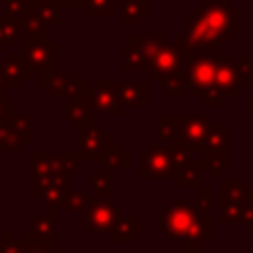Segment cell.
<instances>
[{
    "label": "cell",
    "mask_w": 253,
    "mask_h": 253,
    "mask_svg": "<svg viewBox=\"0 0 253 253\" xmlns=\"http://www.w3.org/2000/svg\"><path fill=\"white\" fill-rule=\"evenodd\" d=\"M170 148V158H172V166H174V184L176 188H186V186H192V188H204V182H202V170L198 166V160L194 158V152L190 148H186L184 144L180 142H172L168 144Z\"/></svg>",
    "instance_id": "cell-8"
},
{
    "label": "cell",
    "mask_w": 253,
    "mask_h": 253,
    "mask_svg": "<svg viewBox=\"0 0 253 253\" xmlns=\"http://www.w3.org/2000/svg\"><path fill=\"white\" fill-rule=\"evenodd\" d=\"M184 253H204V249H202V245H200V243L184 241Z\"/></svg>",
    "instance_id": "cell-42"
},
{
    "label": "cell",
    "mask_w": 253,
    "mask_h": 253,
    "mask_svg": "<svg viewBox=\"0 0 253 253\" xmlns=\"http://www.w3.org/2000/svg\"><path fill=\"white\" fill-rule=\"evenodd\" d=\"M85 190L93 194L91 198L111 200V196H113V172L107 168H97L85 180Z\"/></svg>",
    "instance_id": "cell-24"
},
{
    "label": "cell",
    "mask_w": 253,
    "mask_h": 253,
    "mask_svg": "<svg viewBox=\"0 0 253 253\" xmlns=\"http://www.w3.org/2000/svg\"><path fill=\"white\" fill-rule=\"evenodd\" d=\"M22 53L28 59L32 71H40V87L47 89L59 67V45L51 42H32L22 45Z\"/></svg>",
    "instance_id": "cell-7"
},
{
    "label": "cell",
    "mask_w": 253,
    "mask_h": 253,
    "mask_svg": "<svg viewBox=\"0 0 253 253\" xmlns=\"http://www.w3.org/2000/svg\"><path fill=\"white\" fill-rule=\"evenodd\" d=\"M164 253H176V251H174V249H168V251H164Z\"/></svg>",
    "instance_id": "cell-45"
},
{
    "label": "cell",
    "mask_w": 253,
    "mask_h": 253,
    "mask_svg": "<svg viewBox=\"0 0 253 253\" xmlns=\"http://www.w3.org/2000/svg\"><path fill=\"white\" fill-rule=\"evenodd\" d=\"M225 51L219 53H194L186 63V81L188 91L194 99L202 101V107L217 109L221 107V97L215 91V73L223 61Z\"/></svg>",
    "instance_id": "cell-3"
},
{
    "label": "cell",
    "mask_w": 253,
    "mask_h": 253,
    "mask_svg": "<svg viewBox=\"0 0 253 253\" xmlns=\"http://www.w3.org/2000/svg\"><path fill=\"white\" fill-rule=\"evenodd\" d=\"M249 87L253 89V75H251V81H249Z\"/></svg>",
    "instance_id": "cell-44"
},
{
    "label": "cell",
    "mask_w": 253,
    "mask_h": 253,
    "mask_svg": "<svg viewBox=\"0 0 253 253\" xmlns=\"http://www.w3.org/2000/svg\"><path fill=\"white\" fill-rule=\"evenodd\" d=\"M0 253H20V241L16 243L10 231L4 235V241H0Z\"/></svg>",
    "instance_id": "cell-40"
},
{
    "label": "cell",
    "mask_w": 253,
    "mask_h": 253,
    "mask_svg": "<svg viewBox=\"0 0 253 253\" xmlns=\"http://www.w3.org/2000/svg\"><path fill=\"white\" fill-rule=\"evenodd\" d=\"M87 89L81 91L79 95H73L71 99H67V121L77 125V126L89 125L95 119V111H93V105H91Z\"/></svg>",
    "instance_id": "cell-21"
},
{
    "label": "cell",
    "mask_w": 253,
    "mask_h": 253,
    "mask_svg": "<svg viewBox=\"0 0 253 253\" xmlns=\"http://www.w3.org/2000/svg\"><path fill=\"white\" fill-rule=\"evenodd\" d=\"M30 166H32V178H43V176H53L61 172V158L59 154H49V152H32L30 154ZM65 178V176H63ZM67 180V178H65Z\"/></svg>",
    "instance_id": "cell-22"
},
{
    "label": "cell",
    "mask_w": 253,
    "mask_h": 253,
    "mask_svg": "<svg viewBox=\"0 0 253 253\" xmlns=\"http://www.w3.org/2000/svg\"><path fill=\"white\" fill-rule=\"evenodd\" d=\"M237 16L239 8L231 6L229 0H202L184 18V32L178 36L194 53H219L239 34Z\"/></svg>",
    "instance_id": "cell-1"
},
{
    "label": "cell",
    "mask_w": 253,
    "mask_h": 253,
    "mask_svg": "<svg viewBox=\"0 0 253 253\" xmlns=\"http://www.w3.org/2000/svg\"><path fill=\"white\" fill-rule=\"evenodd\" d=\"M211 117L204 113V107L198 105L192 109L190 117H182L180 121V134H178V142L184 144L186 148H190L192 152H200L204 146V140L211 128Z\"/></svg>",
    "instance_id": "cell-10"
},
{
    "label": "cell",
    "mask_w": 253,
    "mask_h": 253,
    "mask_svg": "<svg viewBox=\"0 0 253 253\" xmlns=\"http://www.w3.org/2000/svg\"><path fill=\"white\" fill-rule=\"evenodd\" d=\"M49 30L47 26L34 22V20H22V32H20V45L32 43V42H49Z\"/></svg>",
    "instance_id": "cell-27"
},
{
    "label": "cell",
    "mask_w": 253,
    "mask_h": 253,
    "mask_svg": "<svg viewBox=\"0 0 253 253\" xmlns=\"http://www.w3.org/2000/svg\"><path fill=\"white\" fill-rule=\"evenodd\" d=\"M233 67H235V73H237V79H239V87L241 91L249 87V81H251V75H253V61L249 59L247 51H239L235 61H233Z\"/></svg>",
    "instance_id": "cell-33"
},
{
    "label": "cell",
    "mask_w": 253,
    "mask_h": 253,
    "mask_svg": "<svg viewBox=\"0 0 253 253\" xmlns=\"http://www.w3.org/2000/svg\"><path fill=\"white\" fill-rule=\"evenodd\" d=\"M32 79V67L22 51H6L0 61V83L4 89H22L24 81Z\"/></svg>",
    "instance_id": "cell-14"
},
{
    "label": "cell",
    "mask_w": 253,
    "mask_h": 253,
    "mask_svg": "<svg viewBox=\"0 0 253 253\" xmlns=\"http://www.w3.org/2000/svg\"><path fill=\"white\" fill-rule=\"evenodd\" d=\"M105 166L103 168H107V170H128L130 168V152L128 150H125L119 142H115L107 152H105V156H103V160H101Z\"/></svg>",
    "instance_id": "cell-28"
},
{
    "label": "cell",
    "mask_w": 253,
    "mask_h": 253,
    "mask_svg": "<svg viewBox=\"0 0 253 253\" xmlns=\"http://www.w3.org/2000/svg\"><path fill=\"white\" fill-rule=\"evenodd\" d=\"M4 16L10 20L24 18V0H4Z\"/></svg>",
    "instance_id": "cell-38"
},
{
    "label": "cell",
    "mask_w": 253,
    "mask_h": 253,
    "mask_svg": "<svg viewBox=\"0 0 253 253\" xmlns=\"http://www.w3.org/2000/svg\"><path fill=\"white\" fill-rule=\"evenodd\" d=\"M211 208H213V198H211V188H208V186H204V188H202V192H200V196L196 198V211H198L200 215H210V211H211Z\"/></svg>",
    "instance_id": "cell-36"
},
{
    "label": "cell",
    "mask_w": 253,
    "mask_h": 253,
    "mask_svg": "<svg viewBox=\"0 0 253 253\" xmlns=\"http://www.w3.org/2000/svg\"><path fill=\"white\" fill-rule=\"evenodd\" d=\"M51 4L59 10V8H85L87 0H51Z\"/></svg>",
    "instance_id": "cell-41"
},
{
    "label": "cell",
    "mask_w": 253,
    "mask_h": 253,
    "mask_svg": "<svg viewBox=\"0 0 253 253\" xmlns=\"http://www.w3.org/2000/svg\"><path fill=\"white\" fill-rule=\"evenodd\" d=\"M24 18L40 22L47 28L59 26V10L51 0H24Z\"/></svg>",
    "instance_id": "cell-18"
},
{
    "label": "cell",
    "mask_w": 253,
    "mask_h": 253,
    "mask_svg": "<svg viewBox=\"0 0 253 253\" xmlns=\"http://www.w3.org/2000/svg\"><path fill=\"white\" fill-rule=\"evenodd\" d=\"M67 182L65 184H57V186H51L49 190H45L43 194H42V202L49 208V211H57L61 206H63V202H65V198H67Z\"/></svg>",
    "instance_id": "cell-34"
},
{
    "label": "cell",
    "mask_w": 253,
    "mask_h": 253,
    "mask_svg": "<svg viewBox=\"0 0 253 253\" xmlns=\"http://www.w3.org/2000/svg\"><path fill=\"white\" fill-rule=\"evenodd\" d=\"M32 140V119L28 115H14L0 123V152H22Z\"/></svg>",
    "instance_id": "cell-12"
},
{
    "label": "cell",
    "mask_w": 253,
    "mask_h": 253,
    "mask_svg": "<svg viewBox=\"0 0 253 253\" xmlns=\"http://www.w3.org/2000/svg\"><path fill=\"white\" fill-rule=\"evenodd\" d=\"M121 83L123 81H117V79H99V81H95L93 87L87 89L95 113L113 115V117L123 115V105L119 99Z\"/></svg>",
    "instance_id": "cell-11"
},
{
    "label": "cell",
    "mask_w": 253,
    "mask_h": 253,
    "mask_svg": "<svg viewBox=\"0 0 253 253\" xmlns=\"http://www.w3.org/2000/svg\"><path fill=\"white\" fill-rule=\"evenodd\" d=\"M87 89L85 79H79L77 73L73 69L65 71V73H55L47 85V97L51 99H71L73 95H79L81 91Z\"/></svg>",
    "instance_id": "cell-15"
},
{
    "label": "cell",
    "mask_w": 253,
    "mask_h": 253,
    "mask_svg": "<svg viewBox=\"0 0 253 253\" xmlns=\"http://www.w3.org/2000/svg\"><path fill=\"white\" fill-rule=\"evenodd\" d=\"M198 160V158H196ZM200 170H210L211 180H221V172L229 168V126L211 125L198 160Z\"/></svg>",
    "instance_id": "cell-4"
},
{
    "label": "cell",
    "mask_w": 253,
    "mask_h": 253,
    "mask_svg": "<svg viewBox=\"0 0 253 253\" xmlns=\"http://www.w3.org/2000/svg\"><path fill=\"white\" fill-rule=\"evenodd\" d=\"M115 144L113 134L99 125H81L75 130V158L77 160H103L105 152Z\"/></svg>",
    "instance_id": "cell-6"
},
{
    "label": "cell",
    "mask_w": 253,
    "mask_h": 253,
    "mask_svg": "<svg viewBox=\"0 0 253 253\" xmlns=\"http://www.w3.org/2000/svg\"><path fill=\"white\" fill-rule=\"evenodd\" d=\"M247 178H221L219 180V206H243L247 200Z\"/></svg>",
    "instance_id": "cell-19"
},
{
    "label": "cell",
    "mask_w": 253,
    "mask_h": 253,
    "mask_svg": "<svg viewBox=\"0 0 253 253\" xmlns=\"http://www.w3.org/2000/svg\"><path fill=\"white\" fill-rule=\"evenodd\" d=\"M12 117H14V101L4 93H0V123L10 121Z\"/></svg>",
    "instance_id": "cell-39"
},
{
    "label": "cell",
    "mask_w": 253,
    "mask_h": 253,
    "mask_svg": "<svg viewBox=\"0 0 253 253\" xmlns=\"http://www.w3.org/2000/svg\"><path fill=\"white\" fill-rule=\"evenodd\" d=\"M186 241H194L200 245L210 243L211 241V215H200Z\"/></svg>",
    "instance_id": "cell-32"
},
{
    "label": "cell",
    "mask_w": 253,
    "mask_h": 253,
    "mask_svg": "<svg viewBox=\"0 0 253 253\" xmlns=\"http://www.w3.org/2000/svg\"><path fill=\"white\" fill-rule=\"evenodd\" d=\"M119 217H121L119 215V206L113 204V200L91 198L89 208L85 210V231L87 233L113 231Z\"/></svg>",
    "instance_id": "cell-13"
},
{
    "label": "cell",
    "mask_w": 253,
    "mask_h": 253,
    "mask_svg": "<svg viewBox=\"0 0 253 253\" xmlns=\"http://www.w3.org/2000/svg\"><path fill=\"white\" fill-rule=\"evenodd\" d=\"M20 253H57V249H51L43 243H40L30 231L22 235L20 239Z\"/></svg>",
    "instance_id": "cell-35"
},
{
    "label": "cell",
    "mask_w": 253,
    "mask_h": 253,
    "mask_svg": "<svg viewBox=\"0 0 253 253\" xmlns=\"http://www.w3.org/2000/svg\"><path fill=\"white\" fill-rule=\"evenodd\" d=\"M198 217H200V213L196 211V208L188 206L186 200L182 196H178L174 200V204L168 206L166 211L156 217V229L160 233H164L170 241L180 243V241L188 239Z\"/></svg>",
    "instance_id": "cell-5"
},
{
    "label": "cell",
    "mask_w": 253,
    "mask_h": 253,
    "mask_svg": "<svg viewBox=\"0 0 253 253\" xmlns=\"http://www.w3.org/2000/svg\"><path fill=\"white\" fill-rule=\"evenodd\" d=\"M55 221H57V211H51L49 215H32L30 217V233L43 245L57 249V233H55Z\"/></svg>",
    "instance_id": "cell-20"
},
{
    "label": "cell",
    "mask_w": 253,
    "mask_h": 253,
    "mask_svg": "<svg viewBox=\"0 0 253 253\" xmlns=\"http://www.w3.org/2000/svg\"><path fill=\"white\" fill-rule=\"evenodd\" d=\"M121 26L123 28H134L138 26L150 12L148 0H121Z\"/></svg>",
    "instance_id": "cell-23"
},
{
    "label": "cell",
    "mask_w": 253,
    "mask_h": 253,
    "mask_svg": "<svg viewBox=\"0 0 253 253\" xmlns=\"http://www.w3.org/2000/svg\"><path fill=\"white\" fill-rule=\"evenodd\" d=\"M119 99H121V105H123V107L146 109V107L150 105L148 79H138V81H130V83H121Z\"/></svg>",
    "instance_id": "cell-17"
},
{
    "label": "cell",
    "mask_w": 253,
    "mask_h": 253,
    "mask_svg": "<svg viewBox=\"0 0 253 253\" xmlns=\"http://www.w3.org/2000/svg\"><path fill=\"white\" fill-rule=\"evenodd\" d=\"M180 121H182V117L160 115V117L156 119V138H158L162 144L178 142V134H180Z\"/></svg>",
    "instance_id": "cell-25"
},
{
    "label": "cell",
    "mask_w": 253,
    "mask_h": 253,
    "mask_svg": "<svg viewBox=\"0 0 253 253\" xmlns=\"http://www.w3.org/2000/svg\"><path fill=\"white\" fill-rule=\"evenodd\" d=\"M241 210H243V206H227V208H221L219 210V221L223 225L241 223Z\"/></svg>",
    "instance_id": "cell-37"
},
{
    "label": "cell",
    "mask_w": 253,
    "mask_h": 253,
    "mask_svg": "<svg viewBox=\"0 0 253 253\" xmlns=\"http://www.w3.org/2000/svg\"><path fill=\"white\" fill-rule=\"evenodd\" d=\"M89 202H91V196L87 194V190H69L63 202V208L69 213H85V210L89 208Z\"/></svg>",
    "instance_id": "cell-31"
},
{
    "label": "cell",
    "mask_w": 253,
    "mask_h": 253,
    "mask_svg": "<svg viewBox=\"0 0 253 253\" xmlns=\"http://www.w3.org/2000/svg\"><path fill=\"white\" fill-rule=\"evenodd\" d=\"M119 6L121 0H87L85 14L87 18H111Z\"/></svg>",
    "instance_id": "cell-30"
},
{
    "label": "cell",
    "mask_w": 253,
    "mask_h": 253,
    "mask_svg": "<svg viewBox=\"0 0 253 253\" xmlns=\"http://www.w3.org/2000/svg\"><path fill=\"white\" fill-rule=\"evenodd\" d=\"M0 93H4V87H2V83H0Z\"/></svg>",
    "instance_id": "cell-46"
},
{
    "label": "cell",
    "mask_w": 253,
    "mask_h": 253,
    "mask_svg": "<svg viewBox=\"0 0 253 253\" xmlns=\"http://www.w3.org/2000/svg\"><path fill=\"white\" fill-rule=\"evenodd\" d=\"M138 176L140 178H174V166L168 144L150 142L146 150L138 154Z\"/></svg>",
    "instance_id": "cell-9"
},
{
    "label": "cell",
    "mask_w": 253,
    "mask_h": 253,
    "mask_svg": "<svg viewBox=\"0 0 253 253\" xmlns=\"http://www.w3.org/2000/svg\"><path fill=\"white\" fill-rule=\"evenodd\" d=\"M215 91H217V95H219L221 99H223V97L237 99L239 93H241L239 79H237L233 61L229 59V53H225L223 61H221L219 67H217V73H215Z\"/></svg>",
    "instance_id": "cell-16"
},
{
    "label": "cell",
    "mask_w": 253,
    "mask_h": 253,
    "mask_svg": "<svg viewBox=\"0 0 253 253\" xmlns=\"http://www.w3.org/2000/svg\"><path fill=\"white\" fill-rule=\"evenodd\" d=\"M247 115H249V117H253V97H249V99H247Z\"/></svg>",
    "instance_id": "cell-43"
},
{
    "label": "cell",
    "mask_w": 253,
    "mask_h": 253,
    "mask_svg": "<svg viewBox=\"0 0 253 253\" xmlns=\"http://www.w3.org/2000/svg\"><path fill=\"white\" fill-rule=\"evenodd\" d=\"M140 217L130 215V217H119V221L113 227V241H138L140 237Z\"/></svg>",
    "instance_id": "cell-26"
},
{
    "label": "cell",
    "mask_w": 253,
    "mask_h": 253,
    "mask_svg": "<svg viewBox=\"0 0 253 253\" xmlns=\"http://www.w3.org/2000/svg\"><path fill=\"white\" fill-rule=\"evenodd\" d=\"M22 20H10L6 16H0V53H6V43H18L20 45Z\"/></svg>",
    "instance_id": "cell-29"
},
{
    "label": "cell",
    "mask_w": 253,
    "mask_h": 253,
    "mask_svg": "<svg viewBox=\"0 0 253 253\" xmlns=\"http://www.w3.org/2000/svg\"><path fill=\"white\" fill-rule=\"evenodd\" d=\"M194 51L188 49L180 36L174 38L172 45H164L150 61L148 67V79H154L156 85L166 91V97L170 99H182L188 93V81H186V63L192 59Z\"/></svg>",
    "instance_id": "cell-2"
}]
</instances>
